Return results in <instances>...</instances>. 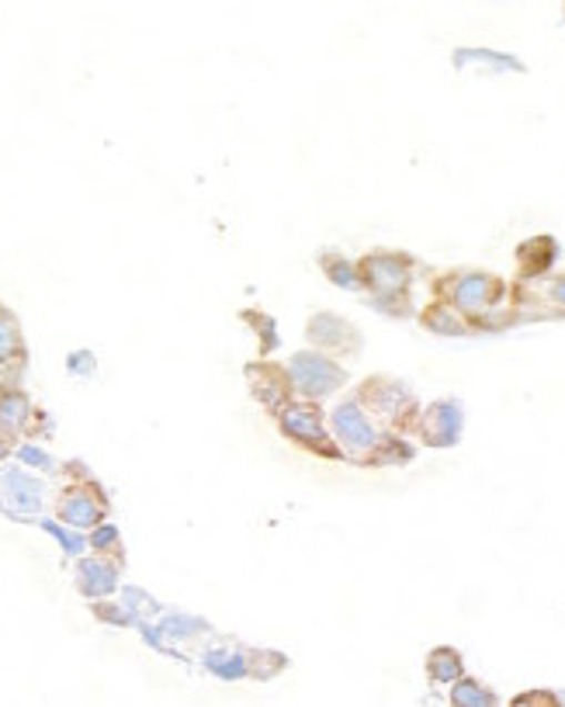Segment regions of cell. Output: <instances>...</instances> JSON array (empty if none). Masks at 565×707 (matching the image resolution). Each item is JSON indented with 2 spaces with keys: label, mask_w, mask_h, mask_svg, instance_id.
Returning a JSON list of instances; mask_svg holds the SVG:
<instances>
[{
  "label": "cell",
  "mask_w": 565,
  "mask_h": 707,
  "mask_svg": "<svg viewBox=\"0 0 565 707\" xmlns=\"http://www.w3.org/2000/svg\"><path fill=\"white\" fill-rule=\"evenodd\" d=\"M455 707H496L493 694H486L478 684H462L455 690Z\"/></svg>",
  "instance_id": "1"
},
{
  "label": "cell",
  "mask_w": 565,
  "mask_h": 707,
  "mask_svg": "<svg viewBox=\"0 0 565 707\" xmlns=\"http://www.w3.org/2000/svg\"><path fill=\"white\" fill-rule=\"evenodd\" d=\"M431 669H434V676H437V680H451V676H458L462 673V666H458V659L455 656H437V659H431Z\"/></svg>",
  "instance_id": "2"
},
{
  "label": "cell",
  "mask_w": 565,
  "mask_h": 707,
  "mask_svg": "<svg viewBox=\"0 0 565 707\" xmlns=\"http://www.w3.org/2000/svg\"><path fill=\"white\" fill-rule=\"evenodd\" d=\"M514 707H558V700L552 694H524L514 700Z\"/></svg>",
  "instance_id": "3"
}]
</instances>
